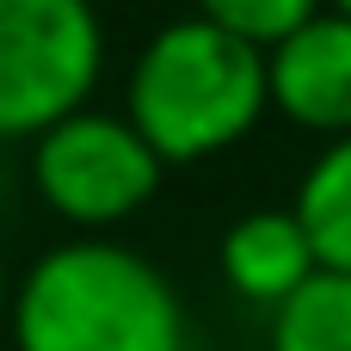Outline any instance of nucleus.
Returning <instances> with one entry per match:
<instances>
[{"mask_svg":"<svg viewBox=\"0 0 351 351\" xmlns=\"http://www.w3.org/2000/svg\"><path fill=\"white\" fill-rule=\"evenodd\" d=\"M12 351H191L179 284L117 234H68L43 247L6 302Z\"/></svg>","mask_w":351,"mask_h":351,"instance_id":"f257e3e1","label":"nucleus"},{"mask_svg":"<svg viewBox=\"0 0 351 351\" xmlns=\"http://www.w3.org/2000/svg\"><path fill=\"white\" fill-rule=\"evenodd\" d=\"M265 111V49L197 12L167 19L123 74V117L167 167H204L241 148Z\"/></svg>","mask_w":351,"mask_h":351,"instance_id":"f03ea898","label":"nucleus"},{"mask_svg":"<svg viewBox=\"0 0 351 351\" xmlns=\"http://www.w3.org/2000/svg\"><path fill=\"white\" fill-rule=\"evenodd\" d=\"M167 160L117 111L80 105L31 142V191L68 234H117L160 197Z\"/></svg>","mask_w":351,"mask_h":351,"instance_id":"7ed1b4c3","label":"nucleus"},{"mask_svg":"<svg viewBox=\"0 0 351 351\" xmlns=\"http://www.w3.org/2000/svg\"><path fill=\"white\" fill-rule=\"evenodd\" d=\"M105 19L93 0H0V142H37L93 105Z\"/></svg>","mask_w":351,"mask_h":351,"instance_id":"20e7f679","label":"nucleus"},{"mask_svg":"<svg viewBox=\"0 0 351 351\" xmlns=\"http://www.w3.org/2000/svg\"><path fill=\"white\" fill-rule=\"evenodd\" d=\"M265 93L271 111L321 142L351 136V19L346 12H315L296 25L284 43L265 49Z\"/></svg>","mask_w":351,"mask_h":351,"instance_id":"39448f33","label":"nucleus"},{"mask_svg":"<svg viewBox=\"0 0 351 351\" xmlns=\"http://www.w3.org/2000/svg\"><path fill=\"white\" fill-rule=\"evenodd\" d=\"M216 271H222V284H228L234 302L278 315L321 271V259H315L308 228H302V216L290 204H259V210H247V216H234L222 228Z\"/></svg>","mask_w":351,"mask_h":351,"instance_id":"423d86ee","label":"nucleus"},{"mask_svg":"<svg viewBox=\"0 0 351 351\" xmlns=\"http://www.w3.org/2000/svg\"><path fill=\"white\" fill-rule=\"evenodd\" d=\"M290 210L302 216L321 271H346L351 278V136L321 142V154L296 179Z\"/></svg>","mask_w":351,"mask_h":351,"instance_id":"0eeeda50","label":"nucleus"},{"mask_svg":"<svg viewBox=\"0 0 351 351\" xmlns=\"http://www.w3.org/2000/svg\"><path fill=\"white\" fill-rule=\"evenodd\" d=\"M265 351H351L346 271H315L278 315H265Z\"/></svg>","mask_w":351,"mask_h":351,"instance_id":"6e6552de","label":"nucleus"},{"mask_svg":"<svg viewBox=\"0 0 351 351\" xmlns=\"http://www.w3.org/2000/svg\"><path fill=\"white\" fill-rule=\"evenodd\" d=\"M191 12L210 19V25H222V31H234V37H247L253 49H271L296 25H308L315 12H327V0H191Z\"/></svg>","mask_w":351,"mask_h":351,"instance_id":"1a4fd4ad","label":"nucleus"},{"mask_svg":"<svg viewBox=\"0 0 351 351\" xmlns=\"http://www.w3.org/2000/svg\"><path fill=\"white\" fill-rule=\"evenodd\" d=\"M6 302H12V271H6V259H0V339H6Z\"/></svg>","mask_w":351,"mask_h":351,"instance_id":"9d476101","label":"nucleus"},{"mask_svg":"<svg viewBox=\"0 0 351 351\" xmlns=\"http://www.w3.org/2000/svg\"><path fill=\"white\" fill-rule=\"evenodd\" d=\"M327 6H333V12H346V19H351V0H327Z\"/></svg>","mask_w":351,"mask_h":351,"instance_id":"9b49d317","label":"nucleus"}]
</instances>
